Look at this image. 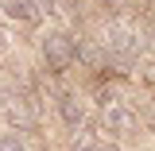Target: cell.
Returning <instances> with one entry per match:
<instances>
[{
	"label": "cell",
	"instance_id": "obj_1",
	"mask_svg": "<svg viewBox=\"0 0 155 151\" xmlns=\"http://www.w3.org/2000/svg\"><path fill=\"white\" fill-rule=\"evenodd\" d=\"M39 51H43V62H47L51 74H66L78 62V39L70 31L54 27V31H47V35L39 39Z\"/></svg>",
	"mask_w": 155,
	"mask_h": 151
},
{
	"label": "cell",
	"instance_id": "obj_2",
	"mask_svg": "<svg viewBox=\"0 0 155 151\" xmlns=\"http://www.w3.org/2000/svg\"><path fill=\"white\" fill-rule=\"evenodd\" d=\"M105 132L113 136V140H132L140 132V116L128 109V105H105Z\"/></svg>",
	"mask_w": 155,
	"mask_h": 151
},
{
	"label": "cell",
	"instance_id": "obj_3",
	"mask_svg": "<svg viewBox=\"0 0 155 151\" xmlns=\"http://www.w3.org/2000/svg\"><path fill=\"white\" fill-rule=\"evenodd\" d=\"M105 58H109L113 66H120V70L136 66V58H140V39L124 35V31H116V35L105 43Z\"/></svg>",
	"mask_w": 155,
	"mask_h": 151
},
{
	"label": "cell",
	"instance_id": "obj_4",
	"mask_svg": "<svg viewBox=\"0 0 155 151\" xmlns=\"http://www.w3.org/2000/svg\"><path fill=\"white\" fill-rule=\"evenodd\" d=\"M4 4V16L23 23V27H39L43 23V8H39V0H0Z\"/></svg>",
	"mask_w": 155,
	"mask_h": 151
},
{
	"label": "cell",
	"instance_id": "obj_5",
	"mask_svg": "<svg viewBox=\"0 0 155 151\" xmlns=\"http://www.w3.org/2000/svg\"><path fill=\"white\" fill-rule=\"evenodd\" d=\"M58 116H62L66 128H81L85 124V101L78 93H62L58 97Z\"/></svg>",
	"mask_w": 155,
	"mask_h": 151
},
{
	"label": "cell",
	"instance_id": "obj_6",
	"mask_svg": "<svg viewBox=\"0 0 155 151\" xmlns=\"http://www.w3.org/2000/svg\"><path fill=\"white\" fill-rule=\"evenodd\" d=\"M74 151H120V147H116V143H109V140H97V136H93V140H81Z\"/></svg>",
	"mask_w": 155,
	"mask_h": 151
},
{
	"label": "cell",
	"instance_id": "obj_7",
	"mask_svg": "<svg viewBox=\"0 0 155 151\" xmlns=\"http://www.w3.org/2000/svg\"><path fill=\"white\" fill-rule=\"evenodd\" d=\"M0 151H27L16 132H0Z\"/></svg>",
	"mask_w": 155,
	"mask_h": 151
}]
</instances>
